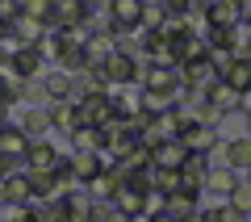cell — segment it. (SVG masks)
<instances>
[{
    "label": "cell",
    "mask_w": 251,
    "mask_h": 222,
    "mask_svg": "<svg viewBox=\"0 0 251 222\" xmlns=\"http://www.w3.org/2000/svg\"><path fill=\"white\" fill-rule=\"evenodd\" d=\"M100 80H105V88H122V84H138V71H143V55L134 51H122V46H113V51L105 55V63H100Z\"/></svg>",
    "instance_id": "1"
},
{
    "label": "cell",
    "mask_w": 251,
    "mask_h": 222,
    "mask_svg": "<svg viewBox=\"0 0 251 222\" xmlns=\"http://www.w3.org/2000/svg\"><path fill=\"white\" fill-rule=\"evenodd\" d=\"M4 63L17 71L21 80H38V76L46 71V59H42V51H38V42H9Z\"/></svg>",
    "instance_id": "2"
},
{
    "label": "cell",
    "mask_w": 251,
    "mask_h": 222,
    "mask_svg": "<svg viewBox=\"0 0 251 222\" xmlns=\"http://www.w3.org/2000/svg\"><path fill=\"white\" fill-rule=\"evenodd\" d=\"M176 71H180V84H184L188 92H201L205 84H214V80H218V67L209 63V55H197V59L176 63Z\"/></svg>",
    "instance_id": "3"
},
{
    "label": "cell",
    "mask_w": 251,
    "mask_h": 222,
    "mask_svg": "<svg viewBox=\"0 0 251 222\" xmlns=\"http://www.w3.org/2000/svg\"><path fill=\"white\" fill-rule=\"evenodd\" d=\"M75 113H80V122H88V126H105L109 117L117 113L113 92H109V88H100V92H92V97L75 101Z\"/></svg>",
    "instance_id": "4"
},
{
    "label": "cell",
    "mask_w": 251,
    "mask_h": 222,
    "mask_svg": "<svg viewBox=\"0 0 251 222\" xmlns=\"http://www.w3.org/2000/svg\"><path fill=\"white\" fill-rule=\"evenodd\" d=\"M201 97H205L214 109H222V113H239V109H247V92L230 88L226 80H214V84H205V88H201Z\"/></svg>",
    "instance_id": "5"
},
{
    "label": "cell",
    "mask_w": 251,
    "mask_h": 222,
    "mask_svg": "<svg viewBox=\"0 0 251 222\" xmlns=\"http://www.w3.org/2000/svg\"><path fill=\"white\" fill-rule=\"evenodd\" d=\"M184 155H188V147L180 134H163L159 142H151V164H159V168H180Z\"/></svg>",
    "instance_id": "6"
},
{
    "label": "cell",
    "mask_w": 251,
    "mask_h": 222,
    "mask_svg": "<svg viewBox=\"0 0 251 222\" xmlns=\"http://www.w3.org/2000/svg\"><path fill=\"white\" fill-rule=\"evenodd\" d=\"M113 46H117V42H113V34H109L105 26L88 29V38H84V67H92V71H97L100 63H105V55L113 51Z\"/></svg>",
    "instance_id": "7"
},
{
    "label": "cell",
    "mask_w": 251,
    "mask_h": 222,
    "mask_svg": "<svg viewBox=\"0 0 251 222\" xmlns=\"http://www.w3.org/2000/svg\"><path fill=\"white\" fill-rule=\"evenodd\" d=\"M54 164H59V147L50 142V134H46V139H29L25 155H21V168H46L50 172Z\"/></svg>",
    "instance_id": "8"
},
{
    "label": "cell",
    "mask_w": 251,
    "mask_h": 222,
    "mask_svg": "<svg viewBox=\"0 0 251 222\" xmlns=\"http://www.w3.org/2000/svg\"><path fill=\"white\" fill-rule=\"evenodd\" d=\"M46 21L25 17V13H9V42H42Z\"/></svg>",
    "instance_id": "9"
},
{
    "label": "cell",
    "mask_w": 251,
    "mask_h": 222,
    "mask_svg": "<svg viewBox=\"0 0 251 222\" xmlns=\"http://www.w3.org/2000/svg\"><path fill=\"white\" fill-rule=\"evenodd\" d=\"M13 122L21 126L25 139H46V134H50V113H46V105H25V113L13 117Z\"/></svg>",
    "instance_id": "10"
},
{
    "label": "cell",
    "mask_w": 251,
    "mask_h": 222,
    "mask_svg": "<svg viewBox=\"0 0 251 222\" xmlns=\"http://www.w3.org/2000/svg\"><path fill=\"white\" fill-rule=\"evenodd\" d=\"M59 205H63V218L67 222H88L92 218V197L84 193V189H67V193L59 197Z\"/></svg>",
    "instance_id": "11"
},
{
    "label": "cell",
    "mask_w": 251,
    "mask_h": 222,
    "mask_svg": "<svg viewBox=\"0 0 251 222\" xmlns=\"http://www.w3.org/2000/svg\"><path fill=\"white\" fill-rule=\"evenodd\" d=\"M46 113H50V130H72L80 126V113H75V101L72 97H59V101H46Z\"/></svg>",
    "instance_id": "12"
},
{
    "label": "cell",
    "mask_w": 251,
    "mask_h": 222,
    "mask_svg": "<svg viewBox=\"0 0 251 222\" xmlns=\"http://www.w3.org/2000/svg\"><path fill=\"white\" fill-rule=\"evenodd\" d=\"M67 76H72V101H84V97H92V92H100V88H105L100 71H92V67L67 71Z\"/></svg>",
    "instance_id": "13"
},
{
    "label": "cell",
    "mask_w": 251,
    "mask_h": 222,
    "mask_svg": "<svg viewBox=\"0 0 251 222\" xmlns=\"http://www.w3.org/2000/svg\"><path fill=\"white\" fill-rule=\"evenodd\" d=\"M239 176H247V172H234V168H205L201 193H218V197H226V193H230V185H234Z\"/></svg>",
    "instance_id": "14"
},
{
    "label": "cell",
    "mask_w": 251,
    "mask_h": 222,
    "mask_svg": "<svg viewBox=\"0 0 251 222\" xmlns=\"http://www.w3.org/2000/svg\"><path fill=\"white\" fill-rule=\"evenodd\" d=\"M67 139H72V151H100L105 134H100V126L80 122V126H72V130H67Z\"/></svg>",
    "instance_id": "15"
},
{
    "label": "cell",
    "mask_w": 251,
    "mask_h": 222,
    "mask_svg": "<svg viewBox=\"0 0 251 222\" xmlns=\"http://www.w3.org/2000/svg\"><path fill=\"white\" fill-rule=\"evenodd\" d=\"M218 80H226L230 88L247 92V88H251V59H239V55H234V59L226 63L222 71H218Z\"/></svg>",
    "instance_id": "16"
},
{
    "label": "cell",
    "mask_w": 251,
    "mask_h": 222,
    "mask_svg": "<svg viewBox=\"0 0 251 222\" xmlns=\"http://www.w3.org/2000/svg\"><path fill=\"white\" fill-rule=\"evenodd\" d=\"M138 13H143V0H109L105 17L113 26H134L138 29Z\"/></svg>",
    "instance_id": "17"
},
{
    "label": "cell",
    "mask_w": 251,
    "mask_h": 222,
    "mask_svg": "<svg viewBox=\"0 0 251 222\" xmlns=\"http://www.w3.org/2000/svg\"><path fill=\"white\" fill-rule=\"evenodd\" d=\"M180 139H184V147H188V151H205L209 142L218 139V126H205V122H188Z\"/></svg>",
    "instance_id": "18"
},
{
    "label": "cell",
    "mask_w": 251,
    "mask_h": 222,
    "mask_svg": "<svg viewBox=\"0 0 251 222\" xmlns=\"http://www.w3.org/2000/svg\"><path fill=\"white\" fill-rule=\"evenodd\" d=\"M138 101H143L147 113H168V109L180 105V92H159V88H143L138 92Z\"/></svg>",
    "instance_id": "19"
},
{
    "label": "cell",
    "mask_w": 251,
    "mask_h": 222,
    "mask_svg": "<svg viewBox=\"0 0 251 222\" xmlns=\"http://www.w3.org/2000/svg\"><path fill=\"white\" fill-rule=\"evenodd\" d=\"M38 80H42V92H46V101H59V97H72V76H67V71H42V76H38Z\"/></svg>",
    "instance_id": "20"
},
{
    "label": "cell",
    "mask_w": 251,
    "mask_h": 222,
    "mask_svg": "<svg viewBox=\"0 0 251 222\" xmlns=\"http://www.w3.org/2000/svg\"><path fill=\"white\" fill-rule=\"evenodd\" d=\"M25 147H29V139L21 134L17 122H4V126H0V151H4V155H17V160H21Z\"/></svg>",
    "instance_id": "21"
},
{
    "label": "cell",
    "mask_w": 251,
    "mask_h": 222,
    "mask_svg": "<svg viewBox=\"0 0 251 222\" xmlns=\"http://www.w3.org/2000/svg\"><path fill=\"white\" fill-rule=\"evenodd\" d=\"M67 164H72V172H75L80 180L97 176V172L105 168V160H100V151H72V155H67Z\"/></svg>",
    "instance_id": "22"
},
{
    "label": "cell",
    "mask_w": 251,
    "mask_h": 222,
    "mask_svg": "<svg viewBox=\"0 0 251 222\" xmlns=\"http://www.w3.org/2000/svg\"><path fill=\"white\" fill-rule=\"evenodd\" d=\"M226 51L230 55H239V59H251V34H247V17L243 21H234V26H226Z\"/></svg>",
    "instance_id": "23"
},
{
    "label": "cell",
    "mask_w": 251,
    "mask_h": 222,
    "mask_svg": "<svg viewBox=\"0 0 251 222\" xmlns=\"http://www.w3.org/2000/svg\"><path fill=\"white\" fill-rule=\"evenodd\" d=\"M226 168L251 172V139H230L226 142Z\"/></svg>",
    "instance_id": "24"
},
{
    "label": "cell",
    "mask_w": 251,
    "mask_h": 222,
    "mask_svg": "<svg viewBox=\"0 0 251 222\" xmlns=\"http://www.w3.org/2000/svg\"><path fill=\"white\" fill-rule=\"evenodd\" d=\"M0 197H4V201H29V197H34V193H29V180H25V172H13V176H4V180H0Z\"/></svg>",
    "instance_id": "25"
},
{
    "label": "cell",
    "mask_w": 251,
    "mask_h": 222,
    "mask_svg": "<svg viewBox=\"0 0 251 222\" xmlns=\"http://www.w3.org/2000/svg\"><path fill=\"white\" fill-rule=\"evenodd\" d=\"M21 88H25V80H21L9 63H0V97L9 101V105H21Z\"/></svg>",
    "instance_id": "26"
},
{
    "label": "cell",
    "mask_w": 251,
    "mask_h": 222,
    "mask_svg": "<svg viewBox=\"0 0 251 222\" xmlns=\"http://www.w3.org/2000/svg\"><path fill=\"white\" fill-rule=\"evenodd\" d=\"M168 21V9H163L159 0H143V13H138V34H151Z\"/></svg>",
    "instance_id": "27"
},
{
    "label": "cell",
    "mask_w": 251,
    "mask_h": 222,
    "mask_svg": "<svg viewBox=\"0 0 251 222\" xmlns=\"http://www.w3.org/2000/svg\"><path fill=\"white\" fill-rule=\"evenodd\" d=\"M226 205H230V210H239L243 218L251 214V180H247V176H239V180L230 185V193H226Z\"/></svg>",
    "instance_id": "28"
},
{
    "label": "cell",
    "mask_w": 251,
    "mask_h": 222,
    "mask_svg": "<svg viewBox=\"0 0 251 222\" xmlns=\"http://www.w3.org/2000/svg\"><path fill=\"white\" fill-rule=\"evenodd\" d=\"M9 13H25V17L46 21V17H50V0H13V4H9Z\"/></svg>",
    "instance_id": "29"
},
{
    "label": "cell",
    "mask_w": 251,
    "mask_h": 222,
    "mask_svg": "<svg viewBox=\"0 0 251 222\" xmlns=\"http://www.w3.org/2000/svg\"><path fill=\"white\" fill-rule=\"evenodd\" d=\"M0 218L4 222H25L29 218V201H4V197H0Z\"/></svg>",
    "instance_id": "30"
},
{
    "label": "cell",
    "mask_w": 251,
    "mask_h": 222,
    "mask_svg": "<svg viewBox=\"0 0 251 222\" xmlns=\"http://www.w3.org/2000/svg\"><path fill=\"white\" fill-rule=\"evenodd\" d=\"M205 218H209V222H239L243 214H239V210H230V205L222 201V205H214V210H205Z\"/></svg>",
    "instance_id": "31"
},
{
    "label": "cell",
    "mask_w": 251,
    "mask_h": 222,
    "mask_svg": "<svg viewBox=\"0 0 251 222\" xmlns=\"http://www.w3.org/2000/svg\"><path fill=\"white\" fill-rule=\"evenodd\" d=\"M17 168H21V160H17V155H4V151H0V180H4V176H13Z\"/></svg>",
    "instance_id": "32"
},
{
    "label": "cell",
    "mask_w": 251,
    "mask_h": 222,
    "mask_svg": "<svg viewBox=\"0 0 251 222\" xmlns=\"http://www.w3.org/2000/svg\"><path fill=\"white\" fill-rule=\"evenodd\" d=\"M159 4H163V9H168V13H184L188 4H193V0H159Z\"/></svg>",
    "instance_id": "33"
},
{
    "label": "cell",
    "mask_w": 251,
    "mask_h": 222,
    "mask_svg": "<svg viewBox=\"0 0 251 222\" xmlns=\"http://www.w3.org/2000/svg\"><path fill=\"white\" fill-rule=\"evenodd\" d=\"M0 46H9V13H0Z\"/></svg>",
    "instance_id": "34"
}]
</instances>
